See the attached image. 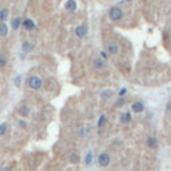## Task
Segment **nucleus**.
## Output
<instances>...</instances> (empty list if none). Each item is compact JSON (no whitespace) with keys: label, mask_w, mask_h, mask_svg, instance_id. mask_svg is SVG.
<instances>
[{"label":"nucleus","mask_w":171,"mask_h":171,"mask_svg":"<svg viewBox=\"0 0 171 171\" xmlns=\"http://www.w3.org/2000/svg\"><path fill=\"white\" fill-rule=\"evenodd\" d=\"M0 171H11V168H9V167H4V168H1Z\"/></svg>","instance_id":"29"},{"label":"nucleus","mask_w":171,"mask_h":171,"mask_svg":"<svg viewBox=\"0 0 171 171\" xmlns=\"http://www.w3.org/2000/svg\"><path fill=\"white\" fill-rule=\"evenodd\" d=\"M92 158H94V155H92V151L90 150L87 154H86V158H84V163L87 164V166H90V164L92 163Z\"/></svg>","instance_id":"21"},{"label":"nucleus","mask_w":171,"mask_h":171,"mask_svg":"<svg viewBox=\"0 0 171 171\" xmlns=\"http://www.w3.org/2000/svg\"><path fill=\"white\" fill-rule=\"evenodd\" d=\"M34 48H35V44H34L32 42H30V40H24V42L22 43V51H23L24 54H30V52H32Z\"/></svg>","instance_id":"10"},{"label":"nucleus","mask_w":171,"mask_h":171,"mask_svg":"<svg viewBox=\"0 0 171 171\" xmlns=\"http://www.w3.org/2000/svg\"><path fill=\"white\" fill-rule=\"evenodd\" d=\"M110 163H111V156H110V154H107L106 151L100 152L99 156H98V164H99L100 167H107Z\"/></svg>","instance_id":"4"},{"label":"nucleus","mask_w":171,"mask_h":171,"mask_svg":"<svg viewBox=\"0 0 171 171\" xmlns=\"http://www.w3.org/2000/svg\"><path fill=\"white\" fill-rule=\"evenodd\" d=\"M123 16H125V12L118 5H114V7H111L108 9V19L111 22H121L123 19Z\"/></svg>","instance_id":"1"},{"label":"nucleus","mask_w":171,"mask_h":171,"mask_svg":"<svg viewBox=\"0 0 171 171\" xmlns=\"http://www.w3.org/2000/svg\"><path fill=\"white\" fill-rule=\"evenodd\" d=\"M75 36L79 38V39H83V38L87 36V27L84 24H80V26H78L75 28Z\"/></svg>","instance_id":"8"},{"label":"nucleus","mask_w":171,"mask_h":171,"mask_svg":"<svg viewBox=\"0 0 171 171\" xmlns=\"http://www.w3.org/2000/svg\"><path fill=\"white\" fill-rule=\"evenodd\" d=\"M126 1H131V0H126Z\"/></svg>","instance_id":"31"},{"label":"nucleus","mask_w":171,"mask_h":171,"mask_svg":"<svg viewBox=\"0 0 171 171\" xmlns=\"http://www.w3.org/2000/svg\"><path fill=\"white\" fill-rule=\"evenodd\" d=\"M27 86H28V88L34 90V91H39L43 87V80L38 75H31L27 80Z\"/></svg>","instance_id":"2"},{"label":"nucleus","mask_w":171,"mask_h":171,"mask_svg":"<svg viewBox=\"0 0 171 171\" xmlns=\"http://www.w3.org/2000/svg\"><path fill=\"white\" fill-rule=\"evenodd\" d=\"M8 64V59L4 54H0V68H3Z\"/></svg>","instance_id":"22"},{"label":"nucleus","mask_w":171,"mask_h":171,"mask_svg":"<svg viewBox=\"0 0 171 171\" xmlns=\"http://www.w3.org/2000/svg\"><path fill=\"white\" fill-rule=\"evenodd\" d=\"M106 123H107V115H106V114H102L100 116H99V119H98L96 127L99 128V130H102V128L104 127Z\"/></svg>","instance_id":"16"},{"label":"nucleus","mask_w":171,"mask_h":171,"mask_svg":"<svg viewBox=\"0 0 171 171\" xmlns=\"http://www.w3.org/2000/svg\"><path fill=\"white\" fill-rule=\"evenodd\" d=\"M106 51H107L110 55H118L121 52V47H119V44H118L116 42L110 40V42H107V44H106Z\"/></svg>","instance_id":"3"},{"label":"nucleus","mask_w":171,"mask_h":171,"mask_svg":"<svg viewBox=\"0 0 171 171\" xmlns=\"http://www.w3.org/2000/svg\"><path fill=\"white\" fill-rule=\"evenodd\" d=\"M131 121H132V115H131L130 111H126V112H123L121 115V123L122 125H128Z\"/></svg>","instance_id":"11"},{"label":"nucleus","mask_w":171,"mask_h":171,"mask_svg":"<svg viewBox=\"0 0 171 171\" xmlns=\"http://www.w3.org/2000/svg\"><path fill=\"white\" fill-rule=\"evenodd\" d=\"M147 146L152 150H155L158 148V139H156L155 136H148L147 138Z\"/></svg>","instance_id":"14"},{"label":"nucleus","mask_w":171,"mask_h":171,"mask_svg":"<svg viewBox=\"0 0 171 171\" xmlns=\"http://www.w3.org/2000/svg\"><path fill=\"white\" fill-rule=\"evenodd\" d=\"M125 104H126L125 96H118V99L115 100V107H116V108H122Z\"/></svg>","instance_id":"20"},{"label":"nucleus","mask_w":171,"mask_h":171,"mask_svg":"<svg viewBox=\"0 0 171 171\" xmlns=\"http://www.w3.org/2000/svg\"><path fill=\"white\" fill-rule=\"evenodd\" d=\"M99 54H100V58H102V59H104L106 62H107V60L110 59V56H111V55H110L108 52H107V51H104V50H102L100 52H99Z\"/></svg>","instance_id":"24"},{"label":"nucleus","mask_w":171,"mask_h":171,"mask_svg":"<svg viewBox=\"0 0 171 171\" xmlns=\"http://www.w3.org/2000/svg\"><path fill=\"white\" fill-rule=\"evenodd\" d=\"M22 22H23V19H22L20 16L15 18V19L12 20V30H13V31H18L20 28V26H22Z\"/></svg>","instance_id":"18"},{"label":"nucleus","mask_w":171,"mask_h":171,"mask_svg":"<svg viewBox=\"0 0 171 171\" xmlns=\"http://www.w3.org/2000/svg\"><path fill=\"white\" fill-rule=\"evenodd\" d=\"M131 111L135 114H140L144 111V103L142 100H136L131 104Z\"/></svg>","instance_id":"7"},{"label":"nucleus","mask_w":171,"mask_h":171,"mask_svg":"<svg viewBox=\"0 0 171 171\" xmlns=\"http://www.w3.org/2000/svg\"><path fill=\"white\" fill-rule=\"evenodd\" d=\"M92 67L98 71H102L107 67V62H106L104 59H102L100 56H98V58H95L92 60Z\"/></svg>","instance_id":"5"},{"label":"nucleus","mask_w":171,"mask_h":171,"mask_svg":"<svg viewBox=\"0 0 171 171\" xmlns=\"http://www.w3.org/2000/svg\"><path fill=\"white\" fill-rule=\"evenodd\" d=\"M18 111H19V114H20V116H22V118H27L28 115L31 114V108H30L28 106H26V104L20 106Z\"/></svg>","instance_id":"12"},{"label":"nucleus","mask_w":171,"mask_h":171,"mask_svg":"<svg viewBox=\"0 0 171 171\" xmlns=\"http://www.w3.org/2000/svg\"><path fill=\"white\" fill-rule=\"evenodd\" d=\"M9 34V28L5 23H0V38H7Z\"/></svg>","instance_id":"15"},{"label":"nucleus","mask_w":171,"mask_h":171,"mask_svg":"<svg viewBox=\"0 0 171 171\" xmlns=\"http://www.w3.org/2000/svg\"><path fill=\"white\" fill-rule=\"evenodd\" d=\"M22 26H23L24 30H27V31H32V30H35V22L31 19V18H26V19H23V22H22Z\"/></svg>","instance_id":"9"},{"label":"nucleus","mask_w":171,"mask_h":171,"mask_svg":"<svg viewBox=\"0 0 171 171\" xmlns=\"http://www.w3.org/2000/svg\"><path fill=\"white\" fill-rule=\"evenodd\" d=\"M64 9H66L67 12H70V13L75 12L78 9V3H76V0H67L66 3H64Z\"/></svg>","instance_id":"6"},{"label":"nucleus","mask_w":171,"mask_h":171,"mask_svg":"<svg viewBox=\"0 0 171 171\" xmlns=\"http://www.w3.org/2000/svg\"><path fill=\"white\" fill-rule=\"evenodd\" d=\"M167 110H168V111H171V103H168V104H167Z\"/></svg>","instance_id":"30"},{"label":"nucleus","mask_w":171,"mask_h":171,"mask_svg":"<svg viewBox=\"0 0 171 171\" xmlns=\"http://www.w3.org/2000/svg\"><path fill=\"white\" fill-rule=\"evenodd\" d=\"M126 94H127V88H121L118 92V96H125Z\"/></svg>","instance_id":"28"},{"label":"nucleus","mask_w":171,"mask_h":171,"mask_svg":"<svg viewBox=\"0 0 171 171\" xmlns=\"http://www.w3.org/2000/svg\"><path fill=\"white\" fill-rule=\"evenodd\" d=\"M16 125H18L19 128H27V123H26V121H23V119H19Z\"/></svg>","instance_id":"27"},{"label":"nucleus","mask_w":171,"mask_h":171,"mask_svg":"<svg viewBox=\"0 0 171 171\" xmlns=\"http://www.w3.org/2000/svg\"><path fill=\"white\" fill-rule=\"evenodd\" d=\"M70 162L74 164H78L80 162V155H79L78 152H71L70 155Z\"/></svg>","instance_id":"19"},{"label":"nucleus","mask_w":171,"mask_h":171,"mask_svg":"<svg viewBox=\"0 0 171 171\" xmlns=\"http://www.w3.org/2000/svg\"><path fill=\"white\" fill-rule=\"evenodd\" d=\"M13 83H15L16 87H20L22 86V75H16L15 79H13Z\"/></svg>","instance_id":"25"},{"label":"nucleus","mask_w":171,"mask_h":171,"mask_svg":"<svg viewBox=\"0 0 171 171\" xmlns=\"http://www.w3.org/2000/svg\"><path fill=\"white\" fill-rule=\"evenodd\" d=\"M7 130H8V123H1L0 125V136H3V135H5V132H7Z\"/></svg>","instance_id":"23"},{"label":"nucleus","mask_w":171,"mask_h":171,"mask_svg":"<svg viewBox=\"0 0 171 171\" xmlns=\"http://www.w3.org/2000/svg\"><path fill=\"white\" fill-rule=\"evenodd\" d=\"M112 96H114V91H112V90H103V91L100 92L102 100H110Z\"/></svg>","instance_id":"13"},{"label":"nucleus","mask_w":171,"mask_h":171,"mask_svg":"<svg viewBox=\"0 0 171 171\" xmlns=\"http://www.w3.org/2000/svg\"><path fill=\"white\" fill-rule=\"evenodd\" d=\"M88 132H90L88 127H82L80 128V136H82V138H84V136L88 135Z\"/></svg>","instance_id":"26"},{"label":"nucleus","mask_w":171,"mask_h":171,"mask_svg":"<svg viewBox=\"0 0 171 171\" xmlns=\"http://www.w3.org/2000/svg\"><path fill=\"white\" fill-rule=\"evenodd\" d=\"M8 16H9V11H8L7 8H1L0 9V23H5Z\"/></svg>","instance_id":"17"}]
</instances>
